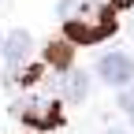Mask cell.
Masks as SVG:
<instances>
[{"label": "cell", "mask_w": 134, "mask_h": 134, "mask_svg": "<svg viewBox=\"0 0 134 134\" xmlns=\"http://www.w3.org/2000/svg\"><path fill=\"white\" fill-rule=\"evenodd\" d=\"M45 56H48L52 67H63V71H67V67H71V45H48Z\"/></svg>", "instance_id": "6"}, {"label": "cell", "mask_w": 134, "mask_h": 134, "mask_svg": "<svg viewBox=\"0 0 134 134\" xmlns=\"http://www.w3.org/2000/svg\"><path fill=\"white\" fill-rule=\"evenodd\" d=\"M60 93H63V100H71V104L86 100L90 97V75L82 71V67H67L63 82H60Z\"/></svg>", "instance_id": "4"}, {"label": "cell", "mask_w": 134, "mask_h": 134, "mask_svg": "<svg viewBox=\"0 0 134 134\" xmlns=\"http://www.w3.org/2000/svg\"><path fill=\"white\" fill-rule=\"evenodd\" d=\"M108 134H123V130H108Z\"/></svg>", "instance_id": "9"}, {"label": "cell", "mask_w": 134, "mask_h": 134, "mask_svg": "<svg viewBox=\"0 0 134 134\" xmlns=\"http://www.w3.org/2000/svg\"><path fill=\"white\" fill-rule=\"evenodd\" d=\"M63 34H67L71 45H75V41H78V45H97L100 37L115 34V15H112L104 4H97V0H86L75 19H67Z\"/></svg>", "instance_id": "1"}, {"label": "cell", "mask_w": 134, "mask_h": 134, "mask_svg": "<svg viewBox=\"0 0 134 134\" xmlns=\"http://www.w3.org/2000/svg\"><path fill=\"white\" fill-rule=\"evenodd\" d=\"M119 104H123V112H127V119L134 123V86H127V90H123V97H119Z\"/></svg>", "instance_id": "8"}, {"label": "cell", "mask_w": 134, "mask_h": 134, "mask_svg": "<svg viewBox=\"0 0 134 134\" xmlns=\"http://www.w3.org/2000/svg\"><path fill=\"white\" fill-rule=\"evenodd\" d=\"M97 75L108 82V86H130L134 82V56L127 52H108L97 60Z\"/></svg>", "instance_id": "2"}, {"label": "cell", "mask_w": 134, "mask_h": 134, "mask_svg": "<svg viewBox=\"0 0 134 134\" xmlns=\"http://www.w3.org/2000/svg\"><path fill=\"white\" fill-rule=\"evenodd\" d=\"M30 52H34V37H30L26 30H15V34H8L4 52H0V56H4V67H8V75H11V78L19 75V67L30 60Z\"/></svg>", "instance_id": "3"}, {"label": "cell", "mask_w": 134, "mask_h": 134, "mask_svg": "<svg viewBox=\"0 0 134 134\" xmlns=\"http://www.w3.org/2000/svg\"><path fill=\"white\" fill-rule=\"evenodd\" d=\"M15 115L19 119H26V123H37V127H56L60 123V115H56V108L52 104H34V100H19L15 104Z\"/></svg>", "instance_id": "5"}, {"label": "cell", "mask_w": 134, "mask_h": 134, "mask_svg": "<svg viewBox=\"0 0 134 134\" xmlns=\"http://www.w3.org/2000/svg\"><path fill=\"white\" fill-rule=\"evenodd\" d=\"M82 4H86V0H60V8H56V11H60V19L67 23V19H75V15L82 11Z\"/></svg>", "instance_id": "7"}]
</instances>
